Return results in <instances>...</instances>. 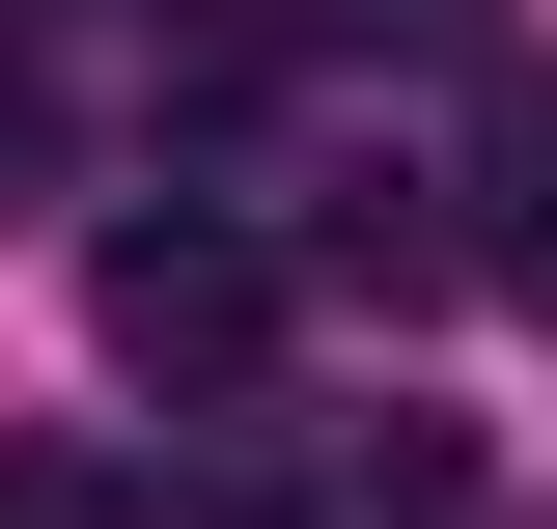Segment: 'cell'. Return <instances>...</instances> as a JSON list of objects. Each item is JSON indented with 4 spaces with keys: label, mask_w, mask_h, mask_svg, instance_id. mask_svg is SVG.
I'll return each instance as SVG.
<instances>
[{
    "label": "cell",
    "mask_w": 557,
    "mask_h": 529,
    "mask_svg": "<svg viewBox=\"0 0 557 529\" xmlns=\"http://www.w3.org/2000/svg\"><path fill=\"white\" fill-rule=\"evenodd\" d=\"M84 334H112V391H251L278 362V251L223 196H139L112 251H84Z\"/></svg>",
    "instance_id": "6da1fadb"
},
{
    "label": "cell",
    "mask_w": 557,
    "mask_h": 529,
    "mask_svg": "<svg viewBox=\"0 0 557 529\" xmlns=\"http://www.w3.org/2000/svg\"><path fill=\"white\" fill-rule=\"evenodd\" d=\"M474 168H502V279L557 307V84H502V139H474Z\"/></svg>",
    "instance_id": "7a4b0ae2"
}]
</instances>
